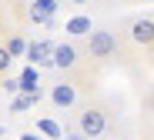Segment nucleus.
<instances>
[{"instance_id": "obj_1", "label": "nucleus", "mask_w": 154, "mask_h": 140, "mask_svg": "<svg viewBox=\"0 0 154 140\" xmlns=\"http://www.w3.org/2000/svg\"><path fill=\"white\" fill-rule=\"evenodd\" d=\"M77 130H81L87 140L104 137V130H107V110H104V107H97V103L84 107L81 114H77Z\"/></svg>"}, {"instance_id": "obj_2", "label": "nucleus", "mask_w": 154, "mask_h": 140, "mask_svg": "<svg viewBox=\"0 0 154 140\" xmlns=\"http://www.w3.org/2000/svg\"><path fill=\"white\" fill-rule=\"evenodd\" d=\"M87 53H91V60H111L117 53V37L111 30H91L87 34Z\"/></svg>"}, {"instance_id": "obj_3", "label": "nucleus", "mask_w": 154, "mask_h": 140, "mask_svg": "<svg viewBox=\"0 0 154 140\" xmlns=\"http://www.w3.org/2000/svg\"><path fill=\"white\" fill-rule=\"evenodd\" d=\"M127 37L137 47H154V17H134L127 27Z\"/></svg>"}, {"instance_id": "obj_4", "label": "nucleus", "mask_w": 154, "mask_h": 140, "mask_svg": "<svg viewBox=\"0 0 154 140\" xmlns=\"http://www.w3.org/2000/svg\"><path fill=\"white\" fill-rule=\"evenodd\" d=\"M50 103H54V107H74V103H77V83H70V80L54 83V90H50Z\"/></svg>"}, {"instance_id": "obj_5", "label": "nucleus", "mask_w": 154, "mask_h": 140, "mask_svg": "<svg viewBox=\"0 0 154 140\" xmlns=\"http://www.w3.org/2000/svg\"><path fill=\"white\" fill-rule=\"evenodd\" d=\"M50 64H54L57 70H74V67H77V47H74V43H57V47H54V60H50Z\"/></svg>"}, {"instance_id": "obj_6", "label": "nucleus", "mask_w": 154, "mask_h": 140, "mask_svg": "<svg viewBox=\"0 0 154 140\" xmlns=\"http://www.w3.org/2000/svg\"><path fill=\"white\" fill-rule=\"evenodd\" d=\"M54 47H57V43H50V40H44V43H30V47H27V57H30L34 64L47 67L50 60H54Z\"/></svg>"}, {"instance_id": "obj_7", "label": "nucleus", "mask_w": 154, "mask_h": 140, "mask_svg": "<svg viewBox=\"0 0 154 140\" xmlns=\"http://www.w3.org/2000/svg\"><path fill=\"white\" fill-rule=\"evenodd\" d=\"M4 47L10 50V57H20V53H27V47H30V43H23V37H10Z\"/></svg>"}, {"instance_id": "obj_8", "label": "nucleus", "mask_w": 154, "mask_h": 140, "mask_svg": "<svg viewBox=\"0 0 154 140\" xmlns=\"http://www.w3.org/2000/svg\"><path fill=\"white\" fill-rule=\"evenodd\" d=\"M10 64H14V57H10V50L0 43V73H7L10 70Z\"/></svg>"}, {"instance_id": "obj_9", "label": "nucleus", "mask_w": 154, "mask_h": 140, "mask_svg": "<svg viewBox=\"0 0 154 140\" xmlns=\"http://www.w3.org/2000/svg\"><path fill=\"white\" fill-rule=\"evenodd\" d=\"M40 130H44V133H50V137H60V130H57V127H54V124H47V120H44V124H40Z\"/></svg>"}, {"instance_id": "obj_10", "label": "nucleus", "mask_w": 154, "mask_h": 140, "mask_svg": "<svg viewBox=\"0 0 154 140\" xmlns=\"http://www.w3.org/2000/svg\"><path fill=\"white\" fill-rule=\"evenodd\" d=\"M70 30H91V23H87V20H74Z\"/></svg>"}, {"instance_id": "obj_11", "label": "nucleus", "mask_w": 154, "mask_h": 140, "mask_svg": "<svg viewBox=\"0 0 154 140\" xmlns=\"http://www.w3.org/2000/svg\"><path fill=\"white\" fill-rule=\"evenodd\" d=\"M20 140H44V137H40V133H23Z\"/></svg>"}, {"instance_id": "obj_12", "label": "nucleus", "mask_w": 154, "mask_h": 140, "mask_svg": "<svg viewBox=\"0 0 154 140\" xmlns=\"http://www.w3.org/2000/svg\"><path fill=\"white\" fill-rule=\"evenodd\" d=\"M67 140H87V137H84L81 130H77V133H74V137H67Z\"/></svg>"}, {"instance_id": "obj_13", "label": "nucleus", "mask_w": 154, "mask_h": 140, "mask_svg": "<svg viewBox=\"0 0 154 140\" xmlns=\"http://www.w3.org/2000/svg\"><path fill=\"white\" fill-rule=\"evenodd\" d=\"M70 4H77V7H81V4H91V0H70Z\"/></svg>"}, {"instance_id": "obj_14", "label": "nucleus", "mask_w": 154, "mask_h": 140, "mask_svg": "<svg viewBox=\"0 0 154 140\" xmlns=\"http://www.w3.org/2000/svg\"><path fill=\"white\" fill-rule=\"evenodd\" d=\"M111 140H121V137H111Z\"/></svg>"}, {"instance_id": "obj_15", "label": "nucleus", "mask_w": 154, "mask_h": 140, "mask_svg": "<svg viewBox=\"0 0 154 140\" xmlns=\"http://www.w3.org/2000/svg\"><path fill=\"white\" fill-rule=\"evenodd\" d=\"M0 87H4V83H0Z\"/></svg>"}]
</instances>
